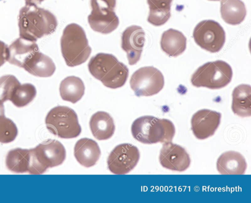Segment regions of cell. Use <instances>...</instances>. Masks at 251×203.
Segmentation results:
<instances>
[{"label":"cell","instance_id":"obj_18","mask_svg":"<svg viewBox=\"0 0 251 203\" xmlns=\"http://www.w3.org/2000/svg\"><path fill=\"white\" fill-rule=\"evenodd\" d=\"M89 126L93 135L98 140L110 138L115 130L113 118L108 113L103 111L97 112L92 115Z\"/></svg>","mask_w":251,"mask_h":203},{"label":"cell","instance_id":"obj_29","mask_svg":"<svg viewBox=\"0 0 251 203\" xmlns=\"http://www.w3.org/2000/svg\"><path fill=\"white\" fill-rule=\"evenodd\" d=\"M8 47L5 43L0 40V67L8 60Z\"/></svg>","mask_w":251,"mask_h":203},{"label":"cell","instance_id":"obj_19","mask_svg":"<svg viewBox=\"0 0 251 203\" xmlns=\"http://www.w3.org/2000/svg\"><path fill=\"white\" fill-rule=\"evenodd\" d=\"M23 68L35 76L49 77L53 74L56 67L50 58L38 51L25 63Z\"/></svg>","mask_w":251,"mask_h":203},{"label":"cell","instance_id":"obj_6","mask_svg":"<svg viewBox=\"0 0 251 203\" xmlns=\"http://www.w3.org/2000/svg\"><path fill=\"white\" fill-rule=\"evenodd\" d=\"M232 74V68L227 63L218 60L199 67L192 75L191 82L197 87L220 89L231 82Z\"/></svg>","mask_w":251,"mask_h":203},{"label":"cell","instance_id":"obj_7","mask_svg":"<svg viewBox=\"0 0 251 203\" xmlns=\"http://www.w3.org/2000/svg\"><path fill=\"white\" fill-rule=\"evenodd\" d=\"M45 123L51 133L61 138H76L81 132L76 113L66 106H58L51 109L46 117Z\"/></svg>","mask_w":251,"mask_h":203},{"label":"cell","instance_id":"obj_25","mask_svg":"<svg viewBox=\"0 0 251 203\" xmlns=\"http://www.w3.org/2000/svg\"><path fill=\"white\" fill-rule=\"evenodd\" d=\"M30 162V150L20 148L10 150L5 160L7 169L16 173H28Z\"/></svg>","mask_w":251,"mask_h":203},{"label":"cell","instance_id":"obj_13","mask_svg":"<svg viewBox=\"0 0 251 203\" xmlns=\"http://www.w3.org/2000/svg\"><path fill=\"white\" fill-rule=\"evenodd\" d=\"M221 113L208 109H202L192 117L191 129L195 136L204 140L213 135L221 121Z\"/></svg>","mask_w":251,"mask_h":203},{"label":"cell","instance_id":"obj_26","mask_svg":"<svg viewBox=\"0 0 251 203\" xmlns=\"http://www.w3.org/2000/svg\"><path fill=\"white\" fill-rule=\"evenodd\" d=\"M36 93V88L32 84H20L16 88L9 100L16 107H23L34 99Z\"/></svg>","mask_w":251,"mask_h":203},{"label":"cell","instance_id":"obj_4","mask_svg":"<svg viewBox=\"0 0 251 203\" xmlns=\"http://www.w3.org/2000/svg\"><path fill=\"white\" fill-rule=\"evenodd\" d=\"M60 46L62 55L69 67L84 63L92 51L84 30L75 23L69 24L64 29Z\"/></svg>","mask_w":251,"mask_h":203},{"label":"cell","instance_id":"obj_1","mask_svg":"<svg viewBox=\"0 0 251 203\" xmlns=\"http://www.w3.org/2000/svg\"><path fill=\"white\" fill-rule=\"evenodd\" d=\"M57 25L56 18L51 12L36 5H26L19 11V35L23 38L36 42L54 32Z\"/></svg>","mask_w":251,"mask_h":203},{"label":"cell","instance_id":"obj_31","mask_svg":"<svg viewBox=\"0 0 251 203\" xmlns=\"http://www.w3.org/2000/svg\"><path fill=\"white\" fill-rule=\"evenodd\" d=\"M4 115V109L3 103L0 102V116Z\"/></svg>","mask_w":251,"mask_h":203},{"label":"cell","instance_id":"obj_20","mask_svg":"<svg viewBox=\"0 0 251 203\" xmlns=\"http://www.w3.org/2000/svg\"><path fill=\"white\" fill-rule=\"evenodd\" d=\"M187 39L180 31L170 29L162 35L160 46L162 50L170 57H177L184 52Z\"/></svg>","mask_w":251,"mask_h":203},{"label":"cell","instance_id":"obj_24","mask_svg":"<svg viewBox=\"0 0 251 203\" xmlns=\"http://www.w3.org/2000/svg\"><path fill=\"white\" fill-rule=\"evenodd\" d=\"M150 8L148 22L155 26L166 23L171 17L173 0H147Z\"/></svg>","mask_w":251,"mask_h":203},{"label":"cell","instance_id":"obj_23","mask_svg":"<svg viewBox=\"0 0 251 203\" xmlns=\"http://www.w3.org/2000/svg\"><path fill=\"white\" fill-rule=\"evenodd\" d=\"M59 91L63 100L75 103L81 99L84 94V84L79 77L68 76L61 81Z\"/></svg>","mask_w":251,"mask_h":203},{"label":"cell","instance_id":"obj_9","mask_svg":"<svg viewBox=\"0 0 251 203\" xmlns=\"http://www.w3.org/2000/svg\"><path fill=\"white\" fill-rule=\"evenodd\" d=\"M129 84L137 96H149L162 90L164 86V78L162 73L157 68L145 66L133 73Z\"/></svg>","mask_w":251,"mask_h":203},{"label":"cell","instance_id":"obj_10","mask_svg":"<svg viewBox=\"0 0 251 203\" xmlns=\"http://www.w3.org/2000/svg\"><path fill=\"white\" fill-rule=\"evenodd\" d=\"M193 36L195 42L210 53L218 52L226 41V33L219 23L212 20H203L195 27Z\"/></svg>","mask_w":251,"mask_h":203},{"label":"cell","instance_id":"obj_14","mask_svg":"<svg viewBox=\"0 0 251 203\" xmlns=\"http://www.w3.org/2000/svg\"><path fill=\"white\" fill-rule=\"evenodd\" d=\"M145 33L138 26L127 27L121 36V48L126 52L129 64L132 65L140 60L145 41Z\"/></svg>","mask_w":251,"mask_h":203},{"label":"cell","instance_id":"obj_12","mask_svg":"<svg viewBox=\"0 0 251 203\" xmlns=\"http://www.w3.org/2000/svg\"><path fill=\"white\" fill-rule=\"evenodd\" d=\"M159 160L164 168L179 172L187 170L191 163L189 155L186 150L171 142L163 144Z\"/></svg>","mask_w":251,"mask_h":203},{"label":"cell","instance_id":"obj_2","mask_svg":"<svg viewBox=\"0 0 251 203\" xmlns=\"http://www.w3.org/2000/svg\"><path fill=\"white\" fill-rule=\"evenodd\" d=\"M90 74L108 88L122 87L129 74L127 67L110 54L100 53L92 57L88 64Z\"/></svg>","mask_w":251,"mask_h":203},{"label":"cell","instance_id":"obj_32","mask_svg":"<svg viewBox=\"0 0 251 203\" xmlns=\"http://www.w3.org/2000/svg\"><path fill=\"white\" fill-rule=\"evenodd\" d=\"M211 0V1H219L220 0Z\"/></svg>","mask_w":251,"mask_h":203},{"label":"cell","instance_id":"obj_27","mask_svg":"<svg viewBox=\"0 0 251 203\" xmlns=\"http://www.w3.org/2000/svg\"><path fill=\"white\" fill-rule=\"evenodd\" d=\"M16 77L6 75L0 78V102L10 100L16 88L20 85Z\"/></svg>","mask_w":251,"mask_h":203},{"label":"cell","instance_id":"obj_28","mask_svg":"<svg viewBox=\"0 0 251 203\" xmlns=\"http://www.w3.org/2000/svg\"><path fill=\"white\" fill-rule=\"evenodd\" d=\"M18 134L14 122L4 115L0 116V142L8 143L13 141Z\"/></svg>","mask_w":251,"mask_h":203},{"label":"cell","instance_id":"obj_33","mask_svg":"<svg viewBox=\"0 0 251 203\" xmlns=\"http://www.w3.org/2000/svg\"></svg>","mask_w":251,"mask_h":203},{"label":"cell","instance_id":"obj_8","mask_svg":"<svg viewBox=\"0 0 251 203\" xmlns=\"http://www.w3.org/2000/svg\"><path fill=\"white\" fill-rule=\"evenodd\" d=\"M116 0H90L92 8L88 16L91 29L102 34H108L119 26V20L115 12Z\"/></svg>","mask_w":251,"mask_h":203},{"label":"cell","instance_id":"obj_15","mask_svg":"<svg viewBox=\"0 0 251 203\" xmlns=\"http://www.w3.org/2000/svg\"><path fill=\"white\" fill-rule=\"evenodd\" d=\"M38 51L39 47L35 41L19 37L8 47L7 61L23 68L25 63Z\"/></svg>","mask_w":251,"mask_h":203},{"label":"cell","instance_id":"obj_22","mask_svg":"<svg viewBox=\"0 0 251 203\" xmlns=\"http://www.w3.org/2000/svg\"><path fill=\"white\" fill-rule=\"evenodd\" d=\"M220 12L224 21L231 25L241 24L247 13L245 5L241 0H221Z\"/></svg>","mask_w":251,"mask_h":203},{"label":"cell","instance_id":"obj_5","mask_svg":"<svg viewBox=\"0 0 251 203\" xmlns=\"http://www.w3.org/2000/svg\"><path fill=\"white\" fill-rule=\"evenodd\" d=\"M30 165L28 173L39 174L49 168L59 166L66 158V150L58 141L48 140L30 149Z\"/></svg>","mask_w":251,"mask_h":203},{"label":"cell","instance_id":"obj_17","mask_svg":"<svg viewBox=\"0 0 251 203\" xmlns=\"http://www.w3.org/2000/svg\"><path fill=\"white\" fill-rule=\"evenodd\" d=\"M216 167L222 174H243L245 173L247 164L241 153L228 151L220 156L217 161Z\"/></svg>","mask_w":251,"mask_h":203},{"label":"cell","instance_id":"obj_11","mask_svg":"<svg viewBox=\"0 0 251 203\" xmlns=\"http://www.w3.org/2000/svg\"><path fill=\"white\" fill-rule=\"evenodd\" d=\"M139 158V151L136 146L130 144H121L116 146L109 155L108 168L114 174H126L135 168Z\"/></svg>","mask_w":251,"mask_h":203},{"label":"cell","instance_id":"obj_16","mask_svg":"<svg viewBox=\"0 0 251 203\" xmlns=\"http://www.w3.org/2000/svg\"><path fill=\"white\" fill-rule=\"evenodd\" d=\"M74 155L80 165L89 168L94 166L99 160L100 150L95 141L87 138H82L75 145Z\"/></svg>","mask_w":251,"mask_h":203},{"label":"cell","instance_id":"obj_21","mask_svg":"<svg viewBox=\"0 0 251 203\" xmlns=\"http://www.w3.org/2000/svg\"><path fill=\"white\" fill-rule=\"evenodd\" d=\"M231 109L236 115L242 117L251 116V87L247 84L237 86L232 92Z\"/></svg>","mask_w":251,"mask_h":203},{"label":"cell","instance_id":"obj_30","mask_svg":"<svg viewBox=\"0 0 251 203\" xmlns=\"http://www.w3.org/2000/svg\"><path fill=\"white\" fill-rule=\"evenodd\" d=\"M26 5H36L40 3L44 0H25Z\"/></svg>","mask_w":251,"mask_h":203},{"label":"cell","instance_id":"obj_3","mask_svg":"<svg viewBox=\"0 0 251 203\" xmlns=\"http://www.w3.org/2000/svg\"><path fill=\"white\" fill-rule=\"evenodd\" d=\"M131 129L133 138L145 144L171 142L175 134V127L171 121L151 116L135 119Z\"/></svg>","mask_w":251,"mask_h":203}]
</instances>
